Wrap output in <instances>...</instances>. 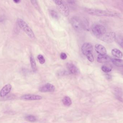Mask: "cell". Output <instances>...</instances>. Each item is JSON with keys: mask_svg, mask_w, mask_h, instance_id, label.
<instances>
[{"mask_svg": "<svg viewBox=\"0 0 123 123\" xmlns=\"http://www.w3.org/2000/svg\"><path fill=\"white\" fill-rule=\"evenodd\" d=\"M85 11L90 15L97 16L113 17L116 16L117 15V13L112 11L102 10L98 9L87 8L85 9Z\"/></svg>", "mask_w": 123, "mask_h": 123, "instance_id": "1", "label": "cell"}, {"mask_svg": "<svg viewBox=\"0 0 123 123\" xmlns=\"http://www.w3.org/2000/svg\"><path fill=\"white\" fill-rule=\"evenodd\" d=\"M17 23L19 27L23 30L30 38L32 39L35 38V36L34 32L24 20L18 18L17 20Z\"/></svg>", "mask_w": 123, "mask_h": 123, "instance_id": "2", "label": "cell"}, {"mask_svg": "<svg viewBox=\"0 0 123 123\" xmlns=\"http://www.w3.org/2000/svg\"><path fill=\"white\" fill-rule=\"evenodd\" d=\"M57 5L58 10L63 16L67 17L70 14V10L66 1L64 0H54Z\"/></svg>", "mask_w": 123, "mask_h": 123, "instance_id": "3", "label": "cell"}, {"mask_svg": "<svg viewBox=\"0 0 123 123\" xmlns=\"http://www.w3.org/2000/svg\"><path fill=\"white\" fill-rule=\"evenodd\" d=\"M92 32L95 36L99 38L107 32L104 26L100 24H95L92 27Z\"/></svg>", "mask_w": 123, "mask_h": 123, "instance_id": "4", "label": "cell"}, {"mask_svg": "<svg viewBox=\"0 0 123 123\" xmlns=\"http://www.w3.org/2000/svg\"><path fill=\"white\" fill-rule=\"evenodd\" d=\"M71 23L73 29L76 32H80L84 29L82 20L78 17H73L71 20Z\"/></svg>", "mask_w": 123, "mask_h": 123, "instance_id": "5", "label": "cell"}, {"mask_svg": "<svg viewBox=\"0 0 123 123\" xmlns=\"http://www.w3.org/2000/svg\"><path fill=\"white\" fill-rule=\"evenodd\" d=\"M116 34L113 32H106L99 39L107 43H111L115 41Z\"/></svg>", "mask_w": 123, "mask_h": 123, "instance_id": "6", "label": "cell"}, {"mask_svg": "<svg viewBox=\"0 0 123 123\" xmlns=\"http://www.w3.org/2000/svg\"><path fill=\"white\" fill-rule=\"evenodd\" d=\"M81 50L83 54L86 56L88 53H92L93 51V47L91 44L85 43L82 46Z\"/></svg>", "mask_w": 123, "mask_h": 123, "instance_id": "7", "label": "cell"}, {"mask_svg": "<svg viewBox=\"0 0 123 123\" xmlns=\"http://www.w3.org/2000/svg\"><path fill=\"white\" fill-rule=\"evenodd\" d=\"M55 90V87L52 84L49 83H46L43 86L41 87L39 90L41 92H51Z\"/></svg>", "mask_w": 123, "mask_h": 123, "instance_id": "8", "label": "cell"}, {"mask_svg": "<svg viewBox=\"0 0 123 123\" xmlns=\"http://www.w3.org/2000/svg\"><path fill=\"white\" fill-rule=\"evenodd\" d=\"M12 89V86L10 84H8L5 85L0 91V96H5L8 94L10 93Z\"/></svg>", "mask_w": 123, "mask_h": 123, "instance_id": "9", "label": "cell"}, {"mask_svg": "<svg viewBox=\"0 0 123 123\" xmlns=\"http://www.w3.org/2000/svg\"><path fill=\"white\" fill-rule=\"evenodd\" d=\"M67 68L70 72L74 75H77L79 73V70L74 64L71 63H68L67 64Z\"/></svg>", "mask_w": 123, "mask_h": 123, "instance_id": "10", "label": "cell"}, {"mask_svg": "<svg viewBox=\"0 0 123 123\" xmlns=\"http://www.w3.org/2000/svg\"><path fill=\"white\" fill-rule=\"evenodd\" d=\"M111 60V58L107 55H99L97 57V62L100 63H107L110 61Z\"/></svg>", "mask_w": 123, "mask_h": 123, "instance_id": "11", "label": "cell"}, {"mask_svg": "<svg viewBox=\"0 0 123 123\" xmlns=\"http://www.w3.org/2000/svg\"><path fill=\"white\" fill-rule=\"evenodd\" d=\"M95 51L100 55H106V49L102 45L100 44H96L95 46Z\"/></svg>", "mask_w": 123, "mask_h": 123, "instance_id": "12", "label": "cell"}, {"mask_svg": "<svg viewBox=\"0 0 123 123\" xmlns=\"http://www.w3.org/2000/svg\"><path fill=\"white\" fill-rule=\"evenodd\" d=\"M22 99L27 100H40L42 99L41 96L39 95H25L21 97Z\"/></svg>", "mask_w": 123, "mask_h": 123, "instance_id": "13", "label": "cell"}, {"mask_svg": "<svg viewBox=\"0 0 123 123\" xmlns=\"http://www.w3.org/2000/svg\"><path fill=\"white\" fill-rule=\"evenodd\" d=\"M112 53L113 56L119 58H121L123 57V54L122 52L118 49H113L112 50Z\"/></svg>", "mask_w": 123, "mask_h": 123, "instance_id": "14", "label": "cell"}, {"mask_svg": "<svg viewBox=\"0 0 123 123\" xmlns=\"http://www.w3.org/2000/svg\"><path fill=\"white\" fill-rule=\"evenodd\" d=\"M111 60L112 63L118 67H123V60L117 59H112Z\"/></svg>", "mask_w": 123, "mask_h": 123, "instance_id": "15", "label": "cell"}, {"mask_svg": "<svg viewBox=\"0 0 123 123\" xmlns=\"http://www.w3.org/2000/svg\"><path fill=\"white\" fill-rule=\"evenodd\" d=\"M30 61L31 63V66L32 70L34 72H35L37 70V66L36 65V62L35 60L34 57L32 55L30 57Z\"/></svg>", "mask_w": 123, "mask_h": 123, "instance_id": "16", "label": "cell"}, {"mask_svg": "<svg viewBox=\"0 0 123 123\" xmlns=\"http://www.w3.org/2000/svg\"><path fill=\"white\" fill-rule=\"evenodd\" d=\"M62 102L64 105L66 106H70L72 104V101L70 98L68 96H65L63 98Z\"/></svg>", "mask_w": 123, "mask_h": 123, "instance_id": "17", "label": "cell"}, {"mask_svg": "<svg viewBox=\"0 0 123 123\" xmlns=\"http://www.w3.org/2000/svg\"><path fill=\"white\" fill-rule=\"evenodd\" d=\"M101 69L105 73H108L111 71L112 70V67H111V66L105 65L102 66Z\"/></svg>", "mask_w": 123, "mask_h": 123, "instance_id": "18", "label": "cell"}, {"mask_svg": "<svg viewBox=\"0 0 123 123\" xmlns=\"http://www.w3.org/2000/svg\"><path fill=\"white\" fill-rule=\"evenodd\" d=\"M50 15L51 17L55 19H58L59 16L58 13L53 10H51L50 11Z\"/></svg>", "mask_w": 123, "mask_h": 123, "instance_id": "19", "label": "cell"}, {"mask_svg": "<svg viewBox=\"0 0 123 123\" xmlns=\"http://www.w3.org/2000/svg\"><path fill=\"white\" fill-rule=\"evenodd\" d=\"M25 119H26L27 121H29V122H35L36 120L35 117L32 116V115L27 116L26 117Z\"/></svg>", "mask_w": 123, "mask_h": 123, "instance_id": "20", "label": "cell"}, {"mask_svg": "<svg viewBox=\"0 0 123 123\" xmlns=\"http://www.w3.org/2000/svg\"><path fill=\"white\" fill-rule=\"evenodd\" d=\"M37 58L39 60L40 63L41 64H43L45 63V59L42 55H39L37 56Z\"/></svg>", "mask_w": 123, "mask_h": 123, "instance_id": "21", "label": "cell"}, {"mask_svg": "<svg viewBox=\"0 0 123 123\" xmlns=\"http://www.w3.org/2000/svg\"><path fill=\"white\" fill-rule=\"evenodd\" d=\"M86 56L88 60L90 62H92L94 61V57L92 53H88L86 55Z\"/></svg>", "mask_w": 123, "mask_h": 123, "instance_id": "22", "label": "cell"}, {"mask_svg": "<svg viewBox=\"0 0 123 123\" xmlns=\"http://www.w3.org/2000/svg\"><path fill=\"white\" fill-rule=\"evenodd\" d=\"M60 58L61 59H62V60H65L67 59V55L65 53H62L60 55Z\"/></svg>", "mask_w": 123, "mask_h": 123, "instance_id": "23", "label": "cell"}, {"mask_svg": "<svg viewBox=\"0 0 123 123\" xmlns=\"http://www.w3.org/2000/svg\"><path fill=\"white\" fill-rule=\"evenodd\" d=\"M31 2L32 3V5H33L35 7V8L37 9L39 7L38 4H37V2L36 0H31Z\"/></svg>", "mask_w": 123, "mask_h": 123, "instance_id": "24", "label": "cell"}, {"mask_svg": "<svg viewBox=\"0 0 123 123\" xmlns=\"http://www.w3.org/2000/svg\"><path fill=\"white\" fill-rule=\"evenodd\" d=\"M118 43L119 44V45L123 48V38H119L118 39Z\"/></svg>", "mask_w": 123, "mask_h": 123, "instance_id": "25", "label": "cell"}, {"mask_svg": "<svg viewBox=\"0 0 123 123\" xmlns=\"http://www.w3.org/2000/svg\"><path fill=\"white\" fill-rule=\"evenodd\" d=\"M13 2L15 3H19L21 2V1L20 0H13Z\"/></svg>", "mask_w": 123, "mask_h": 123, "instance_id": "26", "label": "cell"}]
</instances>
